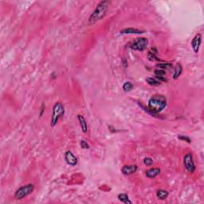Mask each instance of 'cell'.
<instances>
[{
  "instance_id": "cell-23",
  "label": "cell",
  "mask_w": 204,
  "mask_h": 204,
  "mask_svg": "<svg viewBox=\"0 0 204 204\" xmlns=\"http://www.w3.org/2000/svg\"><path fill=\"white\" fill-rule=\"evenodd\" d=\"M155 78L159 80V81H160V82H164V81H167V79L163 76H155Z\"/></svg>"
},
{
  "instance_id": "cell-9",
  "label": "cell",
  "mask_w": 204,
  "mask_h": 204,
  "mask_svg": "<svg viewBox=\"0 0 204 204\" xmlns=\"http://www.w3.org/2000/svg\"><path fill=\"white\" fill-rule=\"evenodd\" d=\"M137 171V166L135 164H129V165H124L121 168V171L124 175H129L131 174L136 172Z\"/></svg>"
},
{
  "instance_id": "cell-7",
  "label": "cell",
  "mask_w": 204,
  "mask_h": 204,
  "mask_svg": "<svg viewBox=\"0 0 204 204\" xmlns=\"http://www.w3.org/2000/svg\"><path fill=\"white\" fill-rule=\"evenodd\" d=\"M201 43H202V35H201L200 33H198V34L194 36L192 41H191V46H192L194 53H198V50H199V48H200Z\"/></svg>"
},
{
  "instance_id": "cell-22",
  "label": "cell",
  "mask_w": 204,
  "mask_h": 204,
  "mask_svg": "<svg viewBox=\"0 0 204 204\" xmlns=\"http://www.w3.org/2000/svg\"><path fill=\"white\" fill-rule=\"evenodd\" d=\"M178 138L179 139H181V140H182V141H186V142H187V143H190V138L187 137V136H184V135H179V136H178Z\"/></svg>"
},
{
  "instance_id": "cell-2",
  "label": "cell",
  "mask_w": 204,
  "mask_h": 204,
  "mask_svg": "<svg viewBox=\"0 0 204 204\" xmlns=\"http://www.w3.org/2000/svg\"><path fill=\"white\" fill-rule=\"evenodd\" d=\"M108 6H109L108 1H101L99 2L90 17L88 18V23L93 24L104 18L108 10Z\"/></svg>"
},
{
  "instance_id": "cell-19",
  "label": "cell",
  "mask_w": 204,
  "mask_h": 204,
  "mask_svg": "<svg viewBox=\"0 0 204 204\" xmlns=\"http://www.w3.org/2000/svg\"><path fill=\"white\" fill-rule=\"evenodd\" d=\"M143 163L146 166H151L153 163V159L151 158H149V157H147V158L143 159Z\"/></svg>"
},
{
  "instance_id": "cell-18",
  "label": "cell",
  "mask_w": 204,
  "mask_h": 204,
  "mask_svg": "<svg viewBox=\"0 0 204 204\" xmlns=\"http://www.w3.org/2000/svg\"><path fill=\"white\" fill-rule=\"evenodd\" d=\"M132 88H133V84L130 81H127L123 84V89H124V92H129Z\"/></svg>"
},
{
  "instance_id": "cell-6",
  "label": "cell",
  "mask_w": 204,
  "mask_h": 204,
  "mask_svg": "<svg viewBox=\"0 0 204 204\" xmlns=\"http://www.w3.org/2000/svg\"><path fill=\"white\" fill-rule=\"evenodd\" d=\"M183 163H184L185 168L188 172L193 173L195 171V165L193 159V155L190 153H187L185 155L183 158Z\"/></svg>"
},
{
  "instance_id": "cell-20",
  "label": "cell",
  "mask_w": 204,
  "mask_h": 204,
  "mask_svg": "<svg viewBox=\"0 0 204 204\" xmlns=\"http://www.w3.org/2000/svg\"><path fill=\"white\" fill-rule=\"evenodd\" d=\"M165 74H166V72H165L163 69H156L155 70V76H164Z\"/></svg>"
},
{
  "instance_id": "cell-10",
  "label": "cell",
  "mask_w": 204,
  "mask_h": 204,
  "mask_svg": "<svg viewBox=\"0 0 204 204\" xmlns=\"http://www.w3.org/2000/svg\"><path fill=\"white\" fill-rule=\"evenodd\" d=\"M160 171L161 170L159 167H153L146 171V176L150 178H154L160 174Z\"/></svg>"
},
{
  "instance_id": "cell-12",
  "label": "cell",
  "mask_w": 204,
  "mask_h": 204,
  "mask_svg": "<svg viewBox=\"0 0 204 204\" xmlns=\"http://www.w3.org/2000/svg\"><path fill=\"white\" fill-rule=\"evenodd\" d=\"M77 119H78L79 124H80L81 131H82L84 133H86L87 131H88V125H87V122L86 120H85V119H84V117L82 116V115H78Z\"/></svg>"
},
{
  "instance_id": "cell-14",
  "label": "cell",
  "mask_w": 204,
  "mask_h": 204,
  "mask_svg": "<svg viewBox=\"0 0 204 204\" xmlns=\"http://www.w3.org/2000/svg\"><path fill=\"white\" fill-rule=\"evenodd\" d=\"M118 199L120 201V202H124V203H128L131 204V202L129 200V198L128 196V194H120L118 195Z\"/></svg>"
},
{
  "instance_id": "cell-3",
  "label": "cell",
  "mask_w": 204,
  "mask_h": 204,
  "mask_svg": "<svg viewBox=\"0 0 204 204\" xmlns=\"http://www.w3.org/2000/svg\"><path fill=\"white\" fill-rule=\"evenodd\" d=\"M65 114V107L61 101H57L53 104L52 115L50 119V126L54 127L58 122L59 119L62 117Z\"/></svg>"
},
{
  "instance_id": "cell-13",
  "label": "cell",
  "mask_w": 204,
  "mask_h": 204,
  "mask_svg": "<svg viewBox=\"0 0 204 204\" xmlns=\"http://www.w3.org/2000/svg\"><path fill=\"white\" fill-rule=\"evenodd\" d=\"M156 196L158 197V198H159V199L163 200V199L167 198V196H168V192H167L166 190H162V189H160V190H158L156 191Z\"/></svg>"
},
{
  "instance_id": "cell-1",
  "label": "cell",
  "mask_w": 204,
  "mask_h": 204,
  "mask_svg": "<svg viewBox=\"0 0 204 204\" xmlns=\"http://www.w3.org/2000/svg\"><path fill=\"white\" fill-rule=\"evenodd\" d=\"M167 105V99L162 95H154L148 100L147 108L151 114H156L163 111Z\"/></svg>"
},
{
  "instance_id": "cell-16",
  "label": "cell",
  "mask_w": 204,
  "mask_h": 204,
  "mask_svg": "<svg viewBox=\"0 0 204 204\" xmlns=\"http://www.w3.org/2000/svg\"><path fill=\"white\" fill-rule=\"evenodd\" d=\"M146 81H147L150 85H153V86L159 85V84H161L160 81H159L156 78H153V77H148V78L146 79Z\"/></svg>"
},
{
  "instance_id": "cell-5",
  "label": "cell",
  "mask_w": 204,
  "mask_h": 204,
  "mask_svg": "<svg viewBox=\"0 0 204 204\" xmlns=\"http://www.w3.org/2000/svg\"><path fill=\"white\" fill-rule=\"evenodd\" d=\"M148 44V40L146 37H138L137 39L134 41V43L131 45V48L134 50L143 51L147 48Z\"/></svg>"
},
{
  "instance_id": "cell-15",
  "label": "cell",
  "mask_w": 204,
  "mask_h": 204,
  "mask_svg": "<svg viewBox=\"0 0 204 204\" xmlns=\"http://www.w3.org/2000/svg\"><path fill=\"white\" fill-rule=\"evenodd\" d=\"M156 67L164 70V69H169L172 68V64L171 63H159L156 65Z\"/></svg>"
},
{
  "instance_id": "cell-4",
  "label": "cell",
  "mask_w": 204,
  "mask_h": 204,
  "mask_svg": "<svg viewBox=\"0 0 204 204\" xmlns=\"http://www.w3.org/2000/svg\"><path fill=\"white\" fill-rule=\"evenodd\" d=\"M33 189H34V186L31 183L21 186L16 190L15 194H14V198L15 199H22L26 196L31 194L33 191Z\"/></svg>"
},
{
  "instance_id": "cell-11",
  "label": "cell",
  "mask_w": 204,
  "mask_h": 204,
  "mask_svg": "<svg viewBox=\"0 0 204 204\" xmlns=\"http://www.w3.org/2000/svg\"><path fill=\"white\" fill-rule=\"evenodd\" d=\"M144 33L143 30L134 29V28H127V29L120 30V33H122V34H139V33Z\"/></svg>"
},
{
  "instance_id": "cell-17",
  "label": "cell",
  "mask_w": 204,
  "mask_h": 204,
  "mask_svg": "<svg viewBox=\"0 0 204 204\" xmlns=\"http://www.w3.org/2000/svg\"><path fill=\"white\" fill-rule=\"evenodd\" d=\"M182 66H181L179 64H178L175 68V73H174V75H173L174 79H177L178 76H180L181 73H182Z\"/></svg>"
},
{
  "instance_id": "cell-8",
  "label": "cell",
  "mask_w": 204,
  "mask_h": 204,
  "mask_svg": "<svg viewBox=\"0 0 204 204\" xmlns=\"http://www.w3.org/2000/svg\"><path fill=\"white\" fill-rule=\"evenodd\" d=\"M65 160L70 166H75L77 163V158L70 151H68L65 152Z\"/></svg>"
},
{
  "instance_id": "cell-21",
  "label": "cell",
  "mask_w": 204,
  "mask_h": 204,
  "mask_svg": "<svg viewBox=\"0 0 204 204\" xmlns=\"http://www.w3.org/2000/svg\"><path fill=\"white\" fill-rule=\"evenodd\" d=\"M80 147H82V148H84V149H88L89 148V145L88 144V143H87L85 140H80Z\"/></svg>"
}]
</instances>
